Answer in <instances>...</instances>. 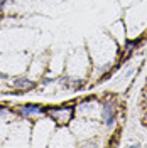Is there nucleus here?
<instances>
[{
    "label": "nucleus",
    "mask_w": 147,
    "mask_h": 148,
    "mask_svg": "<svg viewBox=\"0 0 147 148\" xmlns=\"http://www.w3.org/2000/svg\"><path fill=\"white\" fill-rule=\"evenodd\" d=\"M20 113L24 116H31V114H41L42 108L36 106V104H26V106H20Z\"/></svg>",
    "instance_id": "f257e3e1"
},
{
    "label": "nucleus",
    "mask_w": 147,
    "mask_h": 148,
    "mask_svg": "<svg viewBox=\"0 0 147 148\" xmlns=\"http://www.w3.org/2000/svg\"><path fill=\"white\" fill-rule=\"evenodd\" d=\"M103 118L107 121V125L113 123V108H112V104H105V108H103Z\"/></svg>",
    "instance_id": "f03ea898"
},
{
    "label": "nucleus",
    "mask_w": 147,
    "mask_h": 148,
    "mask_svg": "<svg viewBox=\"0 0 147 148\" xmlns=\"http://www.w3.org/2000/svg\"><path fill=\"white\" fill-rule=\"evenodd\" d=\"M14 86L19 88V89H29V88L34 86V83H31V81H27V79H15Z\"/></svg>",
    "instance_id": "7ed1b4c3"
}]
</instances>
